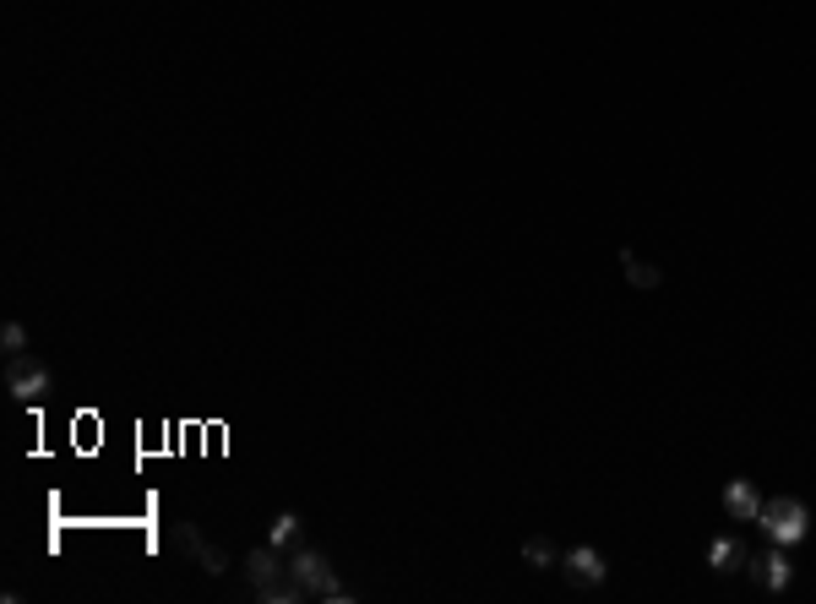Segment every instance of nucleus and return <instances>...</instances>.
I'll list each match as a JSON object with an SVG mask.
<instances>
[{
    "label": "nucleus",
    "mask_w": 816,
    "mask_h": 604,
    "mask_svg": "<svg viewBox=\"0 0 816 604\" xmlns=\"http://www.w3.org/2000/svg\"><path fill=\"white\" fill-rule=\"evenodd\" d=\"M300 539H305V523L294 512H278L272 517V528H267V545L272 550H300Z\"/></svg>",
    "instance_id": "nucleus-9"
},
{
    "label": "nucleus",
    "mask_w": 816,
    "mask_h": 604,
    "mask_svg": "<svg viewBox=\"0 0 816 604\" xmlns=\"http://www.w3.org/2000/svg\"><path fill=\"white\" fill-rule=\"evenodd\" d=\"M621 262H626V278H632V289H659V267H653V262H637L632 251H621Z\"/></svg>",
    "instance_id": "nucleus-11"
},
{
    "label": "nucleus",
    "mask_w": 816,
    "mask_h": 604,
    "mask_svg": "<svg viewBox=\"0 0 816 604\" xmlns=\"http://www.w3.org/2000/svg\"><path fill=\"white\" fill-rule=\"evenodd\" d=\"M289 577L305 588V594H316V599H321V588L332 583V561L321 556L316 545H300V550H289Z\"/></svg>",
    "instance_id": "nucleus-3"
},
{
    "label": "nucleus",
    "mask_w": 816,
    "mask_h": 604,
    "mask_svg": "<svg viewBox=\"0 0 816 604\" xmlns=\"http://www.w3.org/2000/svg\"><path fill=\"white\" fill-rule=\"evenodd\" d=\"M566 577H572L577 588H599L604 583V556L593 545H577V550H566Z\"/></svg>",
    "instance_id": "nucleus-5"
},
{
    "label": "nucleus",
    "mask_w": 816,
    "mask_h": 604,
    "mask_svg": "<svg viewBox=\"0 0 816 604\" xmlns=\"http://www.w3.org/2000/svg\"><path fill=\"white\" fill-rule=\"evenodd\" d=\"M0 349H6V354H22V349H28V332H22V322H6V327H0Z\"/></svg>",
    "instance_id": "nucleus-13"
},
{
    "label": "nucleus",
    "mask_w": 816,
    "mask_h": 604,
    "mask_svg": "<svg viewBox=\"0 0 816 604\" xmlns=\"http://www.w3.org/2000/svg\"><path fill=\"white\" fill-rule=\"evenodd\" d=\"M523 561L544 572V566H555V545H550V539H528V545H523Z\"/></svg>",
    "instance_id": "nucleus-12"
},
{
    "label": "nucleus",
    "mask_w": 816,
    "mask_h": 604,
    "mask_svg": "<svg viewBox=\"0 0 816 604\" xmlns=\"http://www.w3.org/2000/svg\"><path fill=\"white\" fill-rule=\"evenodd\" d=\"M708 561L719 566V572H740V566H746V545H740V539H713Z\"/></svg>",
    "instance_id": "nucleus-10"
},
{
    "label": "nucleus",
    "mask_w": 816,
    "mask_h": 604,
    "mask_svg": "<svg viewBox=\"0 0 816 604\" xmlns=\"http://www.w3.org/2000/svg\"><path fill=\"white\" fill-rule=\"evenodd\" d=\"M724 507H729V517H740V523H757V512H762L757 485H751V479H729V485H724Z\"/></svg>",
    "instance_id": "nucleus-7"
},
{
    "label": "nucleus",
    "mask_w": 816,
    "mask_h": 604,
    "mask_svg": "<svg viewBox=\"0 0 816 604\" xmlns=\"http://www.w3.org/2000/svg\"><path fill=\"white\" fill-rule=\"evenodd\" d=\"M175 539H180L185 550H191V556H196V566H202L207 577L229 572V556H224V550H218V545H202V539H196V528H191V523H180V528H175Z\"/></svg>",
    "instance_id": "nucleus-6"
},
{
    "label": "nucleus",
    "mask_w": 816,
    "mask_h": 604,
    "mask_svg": "<svg viewBox=\"0 0 816 604\" xmlns=\"http://www.w3.org/2000/svg\"><path fill=\"white\" fill-rule=\"evenodd\" d=\"M757 523L768 528L773 545H800V539H806V528H811V512L800 507L795 496H773V501H762Z\"/></svg>",
    "instance_id": "nucleus-1"
},
{
    "label": "nucleus",
    "mask_w": 816,
    "mask_h": 604,
    "mask_svg": "<svg viewBox=\"0 0 816 604\" xmlns=\"http://www.w3.org/2000/svg\"><path fill=\"white\" fill-rule=\"evenodd\" d=\"M283 550H272V545H262V550H251L245 556V577H251V588H256V599L267 594V588H278V577L289 572V561H278Z\"/></svg>",
    "instance_id": "nucleus-4"
},
{
    "label": "nucleus",
    "mask_w": 816,
    "mask_h": 604,
    "mask_svg": "<svg viewBox=\"0 0 816 604\" xmlns=\"http://www.w3.org/2000/svg\"><path fill=\"white\" fill-rule=\"evenodd\" d=\"M751 566H757V583L773 588V594H778V588H789V577H795V566H789V556H784L778 545L768 550V556H757Z\"/></svg>",
    "instance_id": "nucleus-8"
},
{
    "label": "nucleus",
    "mask_w": 816,
    "mask_h": 604,
    "mask_svg": "<svg viewBox=\"0 0 816 604\" xmlns=\"http://www.w3.org/2000/svg\"><path fill=\"white\" fill-rule=\"evenodd\" d=\"M6 392L17 403H39L49 392V371L39 360H28V354H11V371H6Z\"/></svg>",
    "instance_id": "nucleus-2"
}]
</instances>
